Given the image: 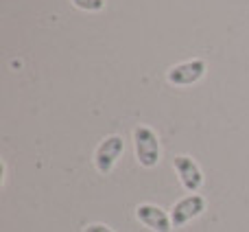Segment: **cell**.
Masks as SVG:
<instances>
[{
    "instance_id": "obj_8",
    "label": "cell",
    "mask_w": 249,
    "mask_h": 232,
    "mask_svg": "<svg viewBox=\"0 0 249 232\" xmlns=\"http://www.w3.org/2000/svg\"><path fill=\"white\" fill-rule=\"evenodd\" d=\"M83 232H114V230L105 224H88L86 228H83Z\"/></svg>"
},
{
    "instance_id": "obj_1",
    "label": "cell",
    "mask_w": 249,
    "mask_h": 232,
    "mask_svg": "<svg viewBox=\"0 0 249 232\" xmlns=\"http://www.w3.org/2000/svg\"><path fill=\"white\" fill-rule=\"evenodd\" d=\"M133 151H136V160L140 167L153 169L160 164V138L149 125H138L133 129Z\"/></svg>"
},
{
    "instance_id": "obj_7",
    "label": "cell",
    "mask_w": 249,
    "mask_h": 232,
    "mask_svg": "<svg viewBox=\"0 0 249 232\" xmlns=\"http://www.w3.org/2000/svg\"><path fill=\"white\" fill-rule=\"evenodd\" d=\"M77 9L81 11H90V13H96V11H103L105 9V0H70Z\"/></svg>"
},
{
    "instance_id": "obj_6",
    "label": "cell",
    "mask_w": 249,
    "mask_h": 232,
    "mask_svg": "<svg viewBox=\"0 0 249 232\" xmlns=\"http://www.w3.org/2000/svg\"><path fill=\"white\" fill-rule=\"evenodd\" d=\"M136 219L153 232H171L173 230L171 215H168L164 208L155 206V204H138Z\"/></svg>"
},
{
    "instance_id": "obj_2",
    "label": "cell",
    "mask_w": 249,
    "mask_h": 232,
    "mask_svg": "<svg viewBox=\"0 0 249 232\" xmlns=\"http://www.w3.org/2000/svg\"><path fill=\"white\" fill-rule=\"evenodd\" d=\"M124 151V142H123V136L118 134H112V136H105L103 140L99 142L94 151V167L101 175H109L112 169L116 167L118 158L123 155Z\"/></svg>"
},
{
    "instance_id": "obj_3",
    "label": "cell",
    "mask_w": 249,
    "mask_h": 232,
    "mask_svg": "<svg viewBox=\"0 0 249 232\" xmlns=\"http://www.w3.org/2000/svg\"><path fill=\"white\" fill-rule=\"evenodd\" d=\"M206 70L208 66L203 59H188V61L171 66L166 70V81L171 86H193V83L201 81Z\"/></svg>"
},
{
    "instance_id": "obj_4",
    "label": "cell",
    "mask_w": 249,
    "mask_h": 232,
    "mask_svg": "<svg viewBox=\"0 0 249 232\" xmlns=\"http://www.w3.org/2000/svg\"><path fill=\"white\" fill-rule=\"evenodd\" d=\"M206 211V199L199 193H190L186 197H181L179 202H175V206L171 208V221L173 228H181L188 221L197 219L201 213Z\"/></svg>"
},
{
    "instance_id": "obj_5",
    "label": "cell",
    "mask_w": 249,
    "mask_h": 232,
    "mask_svg": "<svg viewBox=\"0 0 249 232\" xmlns=\"http://www.w3.org/2000/svg\"><path fill=\"white\" fill-rule=\"evenodd\" d=\"M173 167H175V173L179 175L181 186H184L188 193H197V191L203 186V171L190 155H184V154L175 155Z\"/></svg>"
}]
</instances>
